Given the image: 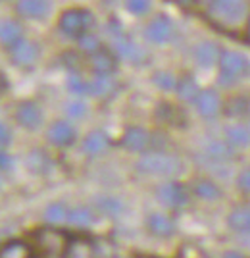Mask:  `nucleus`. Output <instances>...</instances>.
I'll use <instances>...</instances> for the list:
<instances>
[{
  "mask_svg": "<svg viewBox=\"0 0 250 258\" xmlns=\"http://www.w3.org/2000/svg\"><path fill=\"white\" fill-rule=\"evenodd\" d=\"M218 64V83L221 87L235 85L237 79L250 76V60L244 54L235 52V50H221Z\"/></svg>",
  "mask_w": 250,
  "mask_h": 258,
  "instance_id": "1",
  "label": "nucleus"
},
{
  "mask_svg": "<svg viewBox=\"0 0 250 258\" xmlns=\"http://www.w3.org/2000/svg\"><path fill=\"white\" fill-rule=\"evenodd\" d=\"M135 168L146 175H177L185 170L183 162L179 158L170 156V154H160V152L144 156L142 160L137 162Z\"/></svg>",
  "mask_w": 250,
  "mask_h": 258,
  "instance_id": "2",
  "label": "nucleus"
},
{
  "mask_svg": "<svg viewBox=\"0 0 250 258\" xmlns=\"http://www.w3.org/2000/svg\"><path fill=\"white\" fill-rule=\"evenodd\" d=\"M93 25H95V16L85 8H69L58 20V29L67 37H75V39L85 35Z\"/></svg>",
  "mask_w": 250,
  "mask_h": 258,
  "instance_id": "3",
  "label": "nucleus"
},
{
  "mask_svg": "<svg viewBox=\"0 0 250 258\" xmlns=\"http://www.w3.org/2000/svg\"><path fill=\"white\" fill-rule=\"evenodd\" d=\"M246 10V0H212L210 14L223 23H239Z\"/></svg>",
  "mask_w": 250,
  "mask_h": 258,
  "instance_id": "4",
  "label": "nucleus"
},
{
  "mask_svg": "<svg viewBox=\"0 0 250 258\" xmlns=\"http://www.w3.org/2000/svg\"><path fill=\"white\" fill-rule=\"evenodd\" d=\"M8 48V56H10V62L20 68H31L37 58H39V44L29 41V39H20L18 43H14Z\"/></svg>",
  "mask_w": 250,
  "mask_h": 258,
  "instance_id": "5",
  "label": "nucleus"
},
{
  "mask_svg": "<svg viewBox=\"0 0 250 258\" xmlns=\"http://www.w3.org/2000/svg\"><path fill=\"white\" fill-rule=\"evenodd\" d=\"M174 35H175V25L165 14L156 16L152 22L146 25V29H144V37L154 44L170 43L174 39Z\"/></svg>",
  "mask_w": 250,
  "mask_h": 258,
  "instance_id": "6",
  "label": "nucleus"
},
{
  "mask_svg": "<svg viewBox=\"0 0 250 258\" xmlns=\"http://www.w3.org/2000/svg\"><path fill=\"white\" fill-rule=\"evenodd\" d=\"M16 121L23 129L37 131L43 125V110H41V106L35 100H23L16 108Z\"/></svg>",
  "mask_w": 250,
  "mask_h": 258,
  "instance_id": "7",
  "label": "nucleus"
},
{
  "mask_svg": "<svg viewBox=\"0 0 250 258\" xmlns=\"http://www.w3.org/2000/svg\"><path fill=\"white\" fill-rule=\"evenodd\" d=\"M112 43H114V52L118 54V58H123V60H127V62L141 64L142 60H144V56H146L139 44H135L129 37H125V35L120 33L118 29L114 31Z\"/></svg>",
  "mask_w": 250,
  "mask_h": 258,
  "instance_id": "8",
  "label": "nucleus"
},
{
  "mask_svg": "<svg viewBox=\"0 0 250 258\" xmlns=\"http://www.w3.org/2000/svg\"><path fill=\"white\" fill-rule=\"evenodd\" d=\"M156 199L163 206L179 208V206L187 205V191L183 185L175 181H168L156 187Z\"/></svg>",
  "mask_w": 250,
  "mask_h": 258,
  "instance_id": "9",
  "label": "nucleus"
},
{
  "mask_svg": "<svg viewBox=\"0 0 250 258\" xmlns=\"http://www.w3.org/2000/svg\"><path fill=\"white\" fill-rule=\"evenodd\" d=\"M16 10L25 20H46L54 10V2L52 0H20L16 4Z\"/></svg>",
  "mask_w": 250,
  "mask_h": 258,
  "instance_id": "10",
  "label": "nucleus"
},
{
  "mask_svg": "<svg viewBox=\"0 0 250 258\" xmlns=\"http://www.w3.org/2000/svg\"><path fill=\"white\" fill-rule=\"evenodd\" d=\"M195 106L202 118L212 119L221 112V98L214 89H202L196 97Z\"/></svg>",
  "mask_w": 250,
  "mask_h": 258,
  "instance_id": "11",
  "label": "nucleus"
},
{
  "mask_svg": "<svg viewBox=\"0 0 250 258\" xmlns=\"http://www.w3.org/2000/svg\"><path fill=\"white\" fill-rule=\"evenodd\" d=\"M46 139L54 147H69L75 141V129L71 123H67L64 119H58L50 125L48 133H46Z\"/></svg>",
  "mask_w": 250,
  "mask_h": 258,
  "instance_id": "12",
  "label": "nucleus"
},
{
  "mask_svg": "<svg viewBox=\"0 0 250 258\" xmlns=\"http://www.w3.org/2000/svg\"><path fill=\"white\" fill-rule=\"evenodd\" d=\"M150 145V133L142 127H127L121 137V147L129 152H142Z\"/></svg>",
  "mask_w": 250,
  "mask_h": 258,
  "instance_id": "13",
  "label": "nucleus"
},
{
  "mask_svg": "<svg viewBox=\"0 0 250 258\" xmlns=\"http://www.w3.org/2000/svg\"><path fill=\"white\" fill-rule=\"evenodd\" d=\"M52 160L50 156L46 154L41 149H33L29 154H27V160H25V168L29 170L35 175H46V173L52 172Z\"/></svg>",
  "mask_w": 250,
  "mask_h": 258,
  "instance_id": "14",
  "label": "nucleus"
},
{
  "mask_svg": "<svg viewBox=\"0 0 250 258\" xmlns=\"http://www.w3.org/2000/svg\"><path fill=\"white\" fill-rule=\"evenodd\" d=\"M91 64H93V70L97 74H104V76H110L116 72V64H118V54L116 52H108L104 48H98L97 52L91 54Z\"/></svg>",
  "mask_w": 250,
  "mask_h": 258,
  "instance_id": "15",
  "label": "nucleus"
},
{
  "mask_svg": "<svg viewBox=\"0 0 250 258\" xmlns=\"http://www.w3.org/2000/svg\"><path fill=\"white\" fill-rule=\"evenodd\" d=\"M146 227H148V231L156 237H172L175 233V224L172 222V218H168V216L160 214V212H154L146 218Z\"/></svg>",
  "mask_w": 250,
  "mask_h": 258,
  "instance_id": "16",
  "label": "nucleus"
},
{
  "mask_svg": "<svg viewBox=\"0 0 250 258\" xmlns=\"http://www.w3.org/2000/svg\"><path fill=\"white\" fill-rule=\"evenodd\" d=\"M219 54H221V50L218 48V44L212 43V41H202V43L196 44L195 48V62L200 68H210L216 62H219Z\"/></svg>",
  "mask_w": 250,
  "mask_h": 258,
  "instance_id": "17",
  "label": "nucleus"
},
{
  "mask_svg": "<svg viewBox=\"0 0 250 258\" xmlns=\"http://www.w3.org/2000/svg\"><path fill=\"white\" fill-rule=\"evenodd\" d=\"M227 226L237 233H250V206H237L227 216Z\"/></svg>",
  "mask_w": 250,
  "mask_h": 258,
  "instance_id": "18",
  "label": "nucleus"
},
{
  "mask_svg": "<svg viewBox=\"0 0 250 258\" xmlns=\"http://www.w3.org/2000/svg\"><path fill=\"white\" fill-rule=\"evenodd\" d=\"M206 156L210 160H216V162H227L231 160L233 156H235V147L229 143V141H212V143H208L206 149Z\"/></svg>",
  "mask_w": 250,
  "mask_h": 258,
  "instance_id": "19",
  "label": "nucleus"
},
{
  "mask_svg": "<svg viewBox=\"0 0 250 258\" xmlns=\"http://www.w3.org/2000/svg\"><path fill=\"white\" fill-rule=\"evenodd\" d=\"M108 147V135L102 129H93L83 139V151L87 154H98Z\"/></svg>",
  "mask_w": 250,
  "mask_h": 258,
  "instance_id": "20",
  "label": "nucleus"
},
{
  "mask_svg": "<svg viewBox=\"0 0 250 258\" xmlns=\"http://www.w3.org/2000/svg\"><path fill=\"white\" fill-rule=\"evenodd\" d=\"M193 191H195L198 199H204V201H219L221 195H223L221 189L212 179H198V181H195Z\"/></svg>",
  "mask_w": 250,
  "mask_h": 258,
  "instance_id": "21",
  "label": "nucleus"
},
{
  "mask_svg": "<svg viewBox=\"0 0 250 258\" xmlns=\"http://www.w3.org/2000/svg\"><path fill=\"white\" fill-rule=\"evenodd\" d=\"M67 222L75 227H89L97 222V218L93 214V210H89L87 206H77L73 210H69Z\"/></svg>",
  "mask_w": 250,
  "mask_h": 258,
  "instance_id": "22",
  "label": "nucleus"
},
{
  "mask_svg": "<svg viewBox=\"0 0 250 258\" xmlns=\"http://www.w3.org/2000/svg\"><path fill=\"white\" fill-rule=\"evenodd\" d=\"M198 93H200V89H198V83H196L195 77L185 76L177 83V95L183 102H195Z\"/></svg>",
  "mask_w": 250,
  "mask_h": 258,
  "instance_id": "23",
  "label": "nucleus"
},
{
  "mask_svg": "<svg viewBox=\"0 0 250 258\" xmlns=\"http://www.w3.org/2000/svg\"><path fill=\"white\" fill-rule=\"evenodd\" d=\"M0 35H2V43L6 46H12L20 39H23V27L18 22H14V20H4Z\"/></svg>",
  "mask_w": 250,
  "mask_h": 258,
  "instance_id": "24",
  "label": "nucleus"
},
{
  "mask_svg": "<svg viewBox=\"0 0 250 258\" xmlns=\"http://www.w3.org/2000/svg\"><path fill=\"white\" fill-rule=\"evenodd\" d=\"M152 83L156 89L160 91H165V93H172V91H177V77L172 74V72H165V70H158L152 74Z\"/></svg>",
  "mask_w": 250,
  "mask_h": 258,
  "instance_id": "25",
  "label": "nucleus"
},
{
  "mask_svg": "<svg viewBox=\"0 0 250 258\" xmlns=\"http://www.w3.org/2000/svg\"><path fill=\"white\" fill-rule=\"evenodd\" d=\"M225 139L233 147H250V129L242 125H231L225 129Z\"/></svg>",
  "mask_w": 250,
  "mask_h": 258,
  "instance_id": "26",
  "label": "nucleus"
},
{
  "mask_svg": "<svg viewBox=\"0 0 250 258\" xmlns=\"http://www.w3.org/2000/svg\"><path fill=\"white\" fill-rule=\"evenodd\" d=\"M97 205H98V210H102L104 214L108 216H120L123 210H125V206L121 203L120 199H116V197H98L97 199Z\"/></svg>",
  "mask_w": 250,
  "mask_h": 258,
  "instance_id": "27",
  "label": "nucleus"
},
{
  "mask_svg": "<svg viewBox=\"0 0 250 258\" xmlns=\"http://www.w3.org/2000/svg\"><path fill=\"white\" fill-rule=\"evenodd\" d=\"M67 210H65V206L62 203H52V205L46 206V210H44V220H46V224H50V226H56V224H62L67 220Z\"/></svg>",
  "mask_w": 250,
  "mask_h": 258,
  "instance_id": "28",
  "label": "nucleus"
},
{
  "mask_svg": "<svg viewBox=\"0 0 250 258\" xmlns=\"http://www.w3.org/2000/svg\"><path fill=\"white\" fill-rule=\"evenodd\" d=\"M67 91L73 93L75 97H91V81H83L81 77L69 76L67 77Z\"/></svg>",
  "mask_w": 250,
  "mask_h": 258,
  "instance_id": "29",
  "label": "nucleus"
},
{
  "mask_svg": "<svg viewBox=\"0 0 250 258\" xmlns=\"http://www.w3.org/2000/svg\"><path fill=\"white\" fill-rule=\"evenodd\" d=\"M112 91V81L104 74H97V77L91 81V97H104Z\"/></svg>",
  "mask_w": 250,
  "mask_h": 258,
  "instance_id": "30",
  "label": "nucleus"
},
{
  "mask_svg": "<svg viewBox=\"0 0 250 258\" xmlns=\"http://www.w3.org/2000/svg\"><path fill=\"white\" fill-rule=\"evenodd\" d=\"M125 10L133 16H144L152 8V0H123Z\"/></svg>",
  "mask_w": 250,
  "mask_h": 258,
  "instance_id": "31",
  "label": "nucleus"
},
{
  "mask_svg": "<svg viewBox=\"0 0 250 258\" xmlns=\"http://www.w3.org/2000/svg\"><path fill=\"white\" fill-rule=\"evenodd\" d=\"M65 114L73 119H81L87 114V104H85V100H81V98H71V100L65 104Z\"/></svg>",
  "mask_w": 250,
  "mask_h": 258,
  "instance_id": "32",
  "label": "nucleus"
},
{
  "mask_svg": "<svg viewBox=\"0 0 250 258\" xmlns=\"http://www.w3.org/2000/svg\"><path fill=\"white\" fill-rule=\"evenodd\" d=\"M250 104L246 102V98L242 97H235L231 102L227 104V108H225V116H242V114H246L248 112Z\"/></svg>",
  "mask_w": 250,
  "mask_h": 258,
  "instance_id": "33",
  "label": "nucleus"
},
{
  "mask_svg": "<svg viewBox=\"0 0 250 258\" xmlns=\"http://www.w3.org/2000/svg\"><path fill=\"white\" fill-rule=\"evenodd\" d=\"M79 46H81L87 54H93L100 48V41H98L95 35L85 33V35H81V37H79Z\"/></svg>",
  "mask_w": 250,
  "mask_h": 258,
  "instance_id": "34",
  "label": "nucleus"
},
{
  "mask_svg": "<svg viewBox=\"0 0 250 258\" xmlns=\"http://www.w3.org/2000/svg\"><path fill=\"white\" fill-rule=\"evenodd\" d=\"M237 187H239L240 191H244V193H250V168H246L244 172L239 173V177H237Z\"/></svg>",
  "mask_w": 250,
  "mask_h": 258,
  "instance_id": "35",
  "label": "nucleus"
},
{
  "mask_svg": "<svg viewBox=\"0 0 250 258\" xmlns=\"http://www.w3.org/2000/svg\"><path fill=\"white\" fill-rule=\"evenodd\" d=\"M0 164H2V170L8 172L10 168H14V158H12L8 152H2V160H0Z\"/></svg>",
  "mask_w": 250,
  "mask_h": 258,
  "instance_id": "36",
  "label": "nucleus"
},
{
  "mask_svg": "<svg viewBox=\"0 0 250 258\" xmlns=\"http://www.w3.org/2000/svg\"><path fill=\"white\" fill-rule=\"evenodd\" d=\"M0 131H2V147L6 149V147H8V145L12 143L10 129H8V125H6V123H2V129H0Z\"/></svg>",
  "mask_w": 250,
  "mask_h": 258,
  "instance_id": "37",
  "label": "nucleus"
},
{
  "mask_svg": "<svg viewBox=\"0 0 250 258\" xmlns=\"http://www.w3.org/2000/svg\"><path fill=\"white\" fill-rule=\"evenodd\" d=\"M225 256H242V254L237 252V250H229V252H225Z\"/></svg>",
  "mask_w": 250,
  "mask_h": 258,
  "instance_id": "38",
  "label": "nucleus"
},
{
  "mask_svg": "<svg viewBox=\"0 0 250 258\" xmlns=\"http://www.w3.org/2000/svg\"><path fill=\"white\" fill-rule=\"evenodd\" d=\"M248 35H250V20H248Z\"/></svg>",
  "mask_w": 250,
  "mask_h": 258,
  "instance_id": "39",
  "label": "nucleus"
},
{
  "mask_svg": "<svg viewBox=\"0 0 250 258\" xmlns=\"http://www.w3.org/2000/svg\"><path fill=\"white\" fill-rule=\"evenodd\" d=\"M179 2H189V0H179Z\"/></svg>",
  "mask_w": 250,
  "mask_h": 258,
  "instance_id": "40",
  "label": "nucleus"
}]
</instances>
